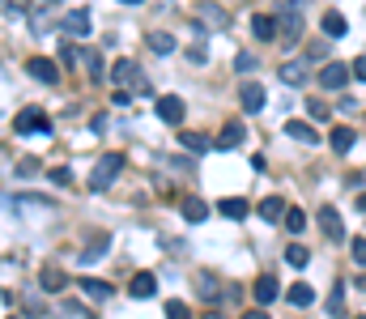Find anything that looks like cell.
<instances>
[{
  "mask_svg": "<svg viewBox=\"0 0 366 319\" xmlns=\"http://www.w3.org/2000/svg\"><path fill=\"white\" fill-rule=\"evenodd\" d=\"M119 170H124V158H119V154H103L99 162H94L90 187H94V192H107V187L115 183V175H119Z\"/></svg>",
  "mask_w": 366,
  "mask_h": 319,
  "instance_id": "6da1fadb",
  "label": "cell"
},
{
  "mask_svg": "<svg viewBox=\"0 0 366 319\" xmlns=\"http://www.w3.org/2000/svg\"><path fill=\"white\" fill-rule=\"evenodd\" d=\"M13 132H21V136H34V132H43V136H52V119H47L43 111H21L17 119H13Z\"/></svg>",
  "mask_w": 366,
  "mask_h": 319,
  "instance_id": "7a4b0ae2",
  "label": "cell"
},
{
  "mask_svg": "<svg viewBox=\"0 0 366 319\" xmlns=\"http://www.w3.org/2000/svg\"><path fill=\"white\" fill-rule=\"evenodd\" d=\"M26 72H30L34 81H43V85H56V81H60V64H56V60H47V56L26 60Z\"/></svg>",
  "mask_w": 366,
  "mask_h": 319,
  "instance_id": "3957f363",
  "label": "cell"
},
{
  "mask_svg": "<svg viewBox=\"0 0 366 319\" xmlns=\"http://www.w3.org/2000/svg\"><path fill=\"white\" fill-rule=\"evenodd\" d=\"M320 230H324L328 243H345V222H340V213H336L332 205L320 209Z\"/></svg>",
  "mask_w": 366,
  "mask_h": 319,
  "instance_id": "277c9868",
  "label": "cell"
},
{
  "mask_svg": "<svg viewBox=\"0 0 366 319\" xmlns=\"http://www.w3.org/2000/svg\"><path fill=\"white\" fill-rule=\"evenodd\" d=\"M277 77H281V85H307V77H311V60H285Z\"/></svg>",
  "mask_w": 366,
  "mask_h": 319,
  "instance_id": "5b68a950",
  "label": "cell"
},
{
  "mask_svg": "<svg viewBox=\"0 0 366 319\" xmlns=\"http://www.w3.org/2000/svg\"><path fill=\"white\" fill-rule=\"evenodd\" d=\"M277 34H281L285 43H298V39H303V9H281V26H277Z\"/></svg>",
  "mask_w": 366,
  "mask_h": 319,
  "instance_id": "8992f818",
  "label": "cell"
},
{
  "mask_svg": "<svg viewBox=\"0 0 366 319\" xmlns=\"http://www.w3.org/2000/svg\"><path fill=\"white\" fill-rule=\"evenodd\" d=\"M183 111H187V107H183L179 94H162V98H158V115L166 119V124H183Z\"/></svg>",
  "mask_w": 366,
  "mask_h": 319,
  "instance_id": "52a82bcc",
  "label": "cell"
},
{
  "mask_svg": "<svg viewBox=\"0 0 366 319\" xmlns=\"http://www.w3.org/2000/svg\"><path fill=\"white\" fill-rule=\"evenodd\" d=\"M345 81H349V64H324V72H320V85L324 90H345Z\"/></svg>",
  "mask_w": 366,
  "mask_h": 319,
  "instance_id": "ba28073f",
  "label": "cell"
},
{
  "mask_svg": "<svg viewBox=\"0 0 366 319\" xmlns=\"http://www.w3.org/2000/svg\"><path fill=\"white\" fill-rule=\"evenodd\" d=\"M64 34L85 39V34H90V13H85V9H68V13H64Z\"/></svg>",
  "mask_w": 366,
  "mask_h": 319,
  "instance_id": "9c48e42d",
  "label": "cell"
},
{
  "mask_svg": "<svg viewBox=\"0 0 366 319\" xmlns=\"http://www.w3.org/2000/svg\"><path fill=\"white\" fill-rule=\"evenodd\" d=\"M354 141H358V132H354L349 124H336V128L328 132V145H332L336 154H349V150H354Z\"/></svg>",
  "mask_w": 366,
  "mask_h": 319,
  "instance_id": "30bf717a",
  "label": "cell"
},
{
  "mask_svg": "<svg viewBox=\"0 0 366 319\" xmlns=\"http://www.w3.org/2000/svg\"><path fill=\"white\" fill-rule=\"evenodd\" d=\"M128 294H132V298H154V294H158V277L154 273H136L128 281Z\"/></svg>",
  "mask_w": 366,
  "mask_h": 319,
  "instance_id": "8fae6325",
  "label": "cell"
},
{
  "mask_svg": "<svg viewBox=\"0 0 366 319\" xmlns=\"http://www.w3.org/2000/svg\"><path fill=\"white\" fill-rule=\"evenodd\" d=\"M136 72H141L136 60H115V68L107 72V77H111L115 85H132V81H136Z\"/></svg>",
  "mask_w": 366,
  "mask_h": 319,
  "instance_id": "7c38bea8",
  "label": "cell"
},
{
  "mask_svg": "<svg viewBox=\"0 0 366 319\" xmlns=\"http://www.w3.org/2000/svg\"><path fill=\"white\" fill-rule=\"evenodd\" d=\"M285 136H294V141H303V145H315V141H320V132H315L311 124H303V119H285Z\"/></svg>",
  "mask_w": 366,
  "mask_h": 319,
  "instance_id": "4fadbf2b",
  "label": "cell"
},
{
  "mask_svg": "<svg viewBox=\"0 0 366 319\" xmlns=\"http://www.w3.org/2000/svg\"><path fill=\"white\" fill-rule=\"evenodd\" d=\"M179 145L187 154H205V150H213V141L205 136V132H179Z\"/></svg>",
  "mask_w": 366,
  "mask_h": 319,
  "instance_id": "5bb4252c",
  "label": "cell"
},
{
  "mask_svg": "<svg viewBox=\"0 0 366 319\" xmlns=\"http://www.w3.org/2000/svg\"><path fill=\"white\" fill-rule=\"evenodd\" d=\"M252 34L264 39V43H268V39H277V21L268 17V13H256V17H252Z\"/></svg>",
  "mask_w": 366,
  "mask_h": 319,
  "instance_id": "9a60e30c",
  "label": "cell"
},
{
  "mask_svg": "<svg viewBox=\"0 0 366 319\" xmlns=\"http://www.w3.org/2000/svg\"><path fill=\"white\" fill-rule=\"evenodd\" d=\"M77 285H81V289L90 294V298H94V302H103V298H111V294H115V289H111L107 281H99V277H81Z\"/></svg>",
  "mask_w": 366,
  "mask_h": 319,
  "instance_id": "2e32d148",
  "label": "cell"
},
{
  "mask_svg": "<svg viewBox=\"0 0 366 319\" xmlns=\"http://www.w3.org/2000/svg\"><path fill=\"white\" fill-rule=\"evenodd\" d=\"M217 213H222V217H230V222H238V217H247L252 209H247V200H238V196H230V200H217Z\"/></svg>",
  "mask_w": 366,
  "mask_h": 319,
  "instance_id": "e0dca14e",
  "label": "cell"
},
{
  "mask_svg": "<svg viewBox=\"0 0 366 319\" xmlns=\"http://www.w3.org/2000/svg\"><path fill=\"white\" fill-rule=\"evenodd\" d=\"M183 217H187L192 226H196V222H205V217H209V205L196 200V196H183Z\"/></svg>",
  "mask_w": 366,
  "mask_h": 319,
  "instance_id": "ac0fdd59",
  "label": "cell"
},
{
  "mask_svg": "<svg viewBox=\"0 0 366 319\" xmlns=\"http://www.w3.org/2000/svg\"><path fill=\"white\" fill-rule=\"evenodd\" d=\"M260 217H264V222H281V217H285V200H281V196L260 200Z\"/></svg>",
  "mask_w": 366,
  "mask_h": 319,
  "instance_id": "d6986e66",
  "label": "cell"
},
{
  "mask_svg": "<svg viewBox=\"0 0 366 319\" xmlns=\"http://www.w3.org/2000/svg\"><path fill=\"white\" fill-rule=\"evenodd\" d=\"M324 34L328 39H345L349 34V21L340 17V13H324Z\"/></svg>",
  "mask_w": 366,
  "mask_h": 319,
  "instance_id": "ffe728a7",
  "label": "cell"
},
{
  "mask_svg": "<svg viewBox=\"0 0 366 319\" xmlns=\"http://www.w3.org/2000/svg\"><path fill=\"white\" fill-rule=\"evenodd\" d=\"M39 285H43L47 294H60V289L68 285V277L60 273V268H43V277H39Z\"/></svg>",
  "mask_w": 366,
  "mask_h": 319,
  "instance_id": "44dd1931",
  "label": "cell"
},
{
  "mask_svg": "<svg viewBox=\"0 0 366 319\" xmlns=\"http://www.w3.org/2000/svg\"><path fill=\"white\" fill-rule=\"evenodd\" d=\"M277 294H281V289H277L273 277H260V281H256V302H260V307H268V302L277 298Z\"/></svg>",
  "mask_w": 366,
  "mask_h": 319,
  "instance_id": "7402d4cb",
  "label": "cell"
},
{
  "mask_svg": "<svg viewBox=\"0 0 366 319\" xmlns=\"http://www.w3.org/2000/svg\"><path fill=\"white\" fill-rule=\"evenodd\" d=\"M243 107H247V111H260V107H264V85H256V81L243 85Z\"/></svg>",
  "mask_w": 366,
  "mask_h": 319,
  "instance_id": "603a6c76",
  "label": "cell"
},
{
  "mask_svg": "<svg viewBox=\"0 0 366 319\" xmlns=\"http://www.w3.org/2000/svg\"><path fill=\"white\" fill-rule=\"evenodd\" d=\"M150 52H154V56H170V52H175V39H170L166 30H154V34H150Z\"/></svg>",
  "mask_w": 366,
  "mask_h": 319,
  "instance_id": "cb8c5ba5",
  "label": "cell"
},
{
  "mask_svg": "<svg viewBox=\"0 0 366 319\" xmlns=\"http://www.w3.org/2000/svg\"><path fill=\"white\" fill-rule=\"evenodd\" d=\"M234 145H243V124H226L217 136V150H234Z\"/></svg>",
  "mask_w": 366,
  "mask_h": 319,
  "instance_id": "d4e9b609",
  "label": "cell"
},
{
  "mask_svg": "<svg viewBox=\"0 0 366 319\" xmlns=\"http://www.w3.org/2000/svg\"><path fill=\"white\" fill-rule=\"evenodd\" d=\"M289 302H294V307H311V302H315V289H311L307 281H298L294 289H289Z\"/></svg>",
  "mask_w": 366,
  "mask_h": 319,
  "instance_id": "484cf974",
  "label": "cell"
},
{
  "mask_svg": "<svg viewBox=\"0 0 366 319\" xmlns=\"http://www.w3.org/2000/svg\"><path fill=\"white\" fill-rule=\"evenodd\" d=\"M285 230L289 234H303L307 230V213L303 209H285Z\"/></svg>",
  "mask_w": 366,
  "mask_h": 319,
  "instance_id": "4316f807",
  "label": "cell"
},
{
  "mask_svg": "<svg viewBox=\"0 0 366 319\" xmlns=\"http://www.w3.org/2000/svg\"><path fill=\"white\" fill-rule=\"evenodd\" d=\"M201 21H209V26H217V30H222L230 17H226L222 9H217V5H201Z\"/></svg>",
  "mask_w": 366,
  "mask_h": 319,
  "instance_id": "83f0119b",
  "label": "cell"
},
{
  "mask_svg": "<svg viewBox=\"0 0 366 319\" xmlns=\"http://www.w3.org/2000/svg\"><path fill=\"white\" fill-rule=\"evenodd\" d=\"M285 264H294V268H307V264H311V251L294 243V247H285Z\"/></svg>",
  "mask_w": 366,
  "mask_h": 319,
  "instance_id": "f1b7e54d",
  "label": "cell"
},
{
  "mask_svg": "<svg viewBox=\"0 0 366 319\" xmlns=\"http://www.w3.org/2000/svg\"><path fill=\"white\" fill-rule=\"evenodd\" d=\"M340 311H345V285H332V294H328V315H340Z\"/></svg>",
  "mask_w": 366,
  "mask_h": 319,
  "instance_id": "f546056e",
  "label": "cell"
},
{
  "mask_svg": "<svg viewBox=\"0 0 366 319\" xmlns=\"http://www.w3.org/2000/svg\"><path fill=\"white\" fill-rule=\"evenodd\" d=\"M196 294H201V298H217V281H213V273H196Z\"/></svg>",
  "mask_w": 366,
  "mask_h": 319,
  "instance_id": "4dcf8cb0",
  "label": "cell"
},
{
  "mask_svg": "<svg viewBox=\"0 0 366 319\" xmlns=\"http://www.w3.org/2000/svg\"><path fill=\"white\" fill-rule=\"evenodd\" d=\"M307 115L315 119V124H328V107L320 103V98H307Z\"/></svg>",
  "mask_w": 366,
  "mask_h": 319,
  "instance_id": "1f68e13d",
  "label": "cell"
},
{
  "mask_svg": "<svg viewBox=\"0 0 366 319\" xmlns=\"http://www.w3.org/2000/svg\"><path fill=\"white\" fill-rule=\"evenodd\" d=\"M5 17H26V0H0Z\"/></svg>",
  "mask_w": 366,
  "mask_h": 319,
  "instance_id": "d6a6232c",
  "label": "cell"
},
{
  "mask_svg": "<svg viewBox=\"0 0 366 319\" xmlns=\"http://www.w3.org/2000/svg\"><path fill=\"white\" fill-rule=\"evenodd\" d=\"M47 179H52V183H60V187H68V183H72V170H68V166H56Z\"/></svg>",
  "mask_w": 366,
  "mask_h": 319,
  "instance_id": "836d02e7",
  "label": "cell"
},
{
  "mask_svg": "<svg viewBox=\"0 0 366 319\" xmlns=\"http://www.w3.org/2000/svg\"><path fill=\"white\" fill-rule=\"evenodd\" d=\"M60 60H64V64H81V52H77L72 43H64V47H60Z\"/></svg>",
  "mask_w": 366,
  "mask_h": 319,
  "instance_id": "e575fe53",
  "label": "cell"
},
{
  "mask_svg": "<svg viewBox=\"0 0 366 319\" xmlns=\"http://www.w3.org/2000/svg\"><path fill=\"white\" fill-rule=\"evenodd\" d=\"M349 251H354V264L366 268V238H354V247H349Z\"/></svg>",
  "mask_w": 366,
  "mask_h": 319,
  "instance_id": "d590c367",
  "label": "cell"
},
{
  "mask_svg": "<svg viewBox=\"0 0 366 319\" xmlns=\"http://www.w3.org/2000/svg\"><path fill=\"white\" fill-rule=\"evenodd\" d=\"M234 68H238V72H247V68H256L252 52H238V56H234Z\"/></svg>",
  "mask_w": 366,
  "mask_h": 319,
  "instance_id": "8d00e7d4",
  "label": "cell"
},
{
  "mask_svg": "<svg viewBox=\"0 0 366 319\" xmlns=\"http://www.w3.org/2000/svg\"><path fill=\"white\" fill-rule=\"evenodd\" d=\"M166 315H170V319H183V315H187V307H183V302H175V298H170V302H166Z\"/></svg>",
  "mask_w": 366,
  "mask_h": 319,
  "instance_id": "74e56055",
  "label": "cell"
},
{
  "mask_svg": "<svg viewBox=\"0 0 366 319\" xmlns=\"http://www.w3.org/2000/svg\"><path fill=\"white\" fill-rule=\"evenodd\" d=\"M349 72H354V77H358V81H366V56H358V60H354V68H349Z\"/></svg>",
  "mask_w": 366,
  "mask_h": 319,
  "instance_id": "f35d334b",
  "label": "cell"
},
{
  "mask_svg": "<svg viewBox=\"0 0 366 319\" xmlns=\"http://www.w3.org/2000/svg\"><path fill=\"white\" fill-rule=\"evenodd\" d=\"M358 209H362V213H366V192H362V196H358Z\"/></svg>",
  "mask_w": 366,
  "mask_h": 319,
  "instance_id": "ab89813d",
  "label": "cell"
},
{
  "mask_svg": "<svg viewBox=\"0 0 366 319\" xmlns=\"http://www.w3.org/2000/svg\"><path fill=\"white\" fill-rule=\"evenodd\" d=\"M358 289H366V277H358Z\"/></svg>",
  "mask_w": 366,
  "mask_h": 319,
  "instance_id": "60d3db41",
  "label": "cell"
},
{
  "mask_svg": "<svg viewBox=\"0 0 366 319\" xmlns=\"http://www.w3.org/2000/svg\"><path fill=\"white\" fill-rule=\"evenodd\" d=\"M124 5H141V0H124Z\"/></svg>",
  "mask_w": 366,
  "mask_h": 319,
  "instance_id": "b9f144b4",
  "label": "cell"
},
{
  "mask_svg": "<svg viewBox=\"0 0 366 319\" xmlns=\"http://www.w3.org/2000/svg\"><path fill=\"white\" fill-rule=\"evenodd\" d=\"M47 5H60V0H47Z\"/></svg>",
  "mask_w": 366,
  "mask_h": 319,
  "instance_id": "7bdbcfd3",
  "label": "cell"
}]
</instances>
